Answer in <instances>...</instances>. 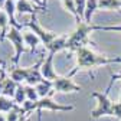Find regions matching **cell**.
I'll return each instance as SVG.
<instances>
[{
  "label": "cell",
  "instance_id": "6da1fadb",
  "mask_svg": "<svg viewBox=\"0 0 121 121\" xmlns=\"http://www.w3.org/2000/svg\"><path fill=\"white\" fill-rule=\"evenodd\" d=\"M97 30H104V32H121V25H111V26H101L94 23H85L79 22L77 23V29L68 36L66 42V49L71 52H77L81 48H86V45H95L89 39V33L97 32Z\"/></svg>",
  "mask_w": 121,
  "mask_h": 121
},
{
  "label": "cell",
  "instance_id": "7a4b0ae2",
  "mask_svg": "<svg viewBox=\"0 0 121 121\" xmlns=\"http://www.w3.org/2000/svg\"><path fill=\"white\" fill-rule=\"evenodd\" d=\"M77 55V65L75 68L68 73V77H73L79 71H91L97 69L99 66H107L111 64H120V56H105V55H98L89 48H81L75 52Z\"/></svg>",
  "mask_w": 121,
  "mask_h": 121
},
{
  "label": "cell",
  "instance_id": "3957f363",
  "mask_svg": "<svg viewBox=\"0 0 121 121\" xmlns=\"http://www.w3.org/2000/svg\"><path fill=\"white\" fill-rule=\"evenodd\" d=\"M114 81L110 79V84L107 85L104 92H98V91H92L91 92V97L97 99V107L91 111L89 114V118L91 120H99L102 117H114L112 115V107H114V102L110 99V89L112 86Z\"/></svg>",
  "mask_w": 121,
  "mask_h": 121
},
{
  "label": "cell",
  "instance_id": "277c9868",
  "mask_svg": "<svg viewBox=\"0 0 121 121\" xmlns=\"http://www.w3.org/2000/svg\"><path fill=\"white\" fill-rule=\"evenodd\" d=\"M6 39L14 46L13 64H14V66H17L22 53L30 52V49L26 48V43H25V39H23V33H22V30L17 29V27H12V26H10V27H9V32H7V35H6Z\"/></svg>",
  "mask_w": 121,
  "mask_h": 121
},
{
  "label": "cell",
  "instance_id": "5b68a950",
  "mask_svg": "<svg viewBox=\"0 0 121 121\" xmlns=\"http://www.w3.org/2000/svg\"><path fill=\"white\" fill-rule=\"evenodd\" d=\"M23 26L29 27L33 33H36V35L39 36V39H40V40H42V43L45 45V48H46L48 45H51V43L58 38V35H56L55 32H49V30H45V29L38 23L36 16H32V19L27 20L26 23H23Z\"/></svg>",
  "mask_w": 121,
  "mask_h": 121
},
{
  "label": "cell",
  "instance_id": "8992f818",
  "mask_svg": "<svg viewBox=\"0 0 121 121\" xmlns=\"http://www.w3.org/2000/svg\"><path fill=\"white\" fill-rule=\"evenodd\" d=\"M53 91L60 94H68V92H79L82 91V86L75 84L71 77L65 75V77H58L53 81Z\"/></svg>",
  "mask_w": 121,
  "mask_h": 121
},
{
  "label": "cell",
  "instance_id": "52a82bcc",
  "mask_svg": "<svg viewBox=\"0 0 121 121\" xmlns=\"http://www.w3.org/2000/svg\"><path fill=\"white\" fill-rule=\"evenodd\" d=\"M36 108H38V111L48 110V111H55V112H69V111L75 110L73 105H64V104L55 102L51 97L40 98L39 101H36Z\"/></svg>",
  "mask_w": 121,
  "mask_h": 121
},
{
  "label": "cell",
  "instance_id": "ba28073f",
  "mask_svg": "<svg viewBox=\"0 0 121 121\" xmlns=\"http://www.w3.org/2000/svg\"><path fill=\"white\" fill-rule=\"evenodd\" d=\"M43 60H45V56L40 55V58H39L38 62L35 65H32V66H29V75H27V79H26V85L36 86L38 84H40L45 79L42 77V72H40V68H42Z\"/></svg>",
  "mask_w": 121,
  "mask_h": 121
},
{
  "label": "cell",
  "instance_id": "9c48e42d",
  "mask_svg": "<svg viewBox=\"0 0 121 121\" xmlns=\"http://www.w3.org/2000/svg\"><path fill=\"white\" fill-rule=\"evenodd\" d=\"M56 53H52V52H48L46 58H45L43 60V64H42V68H40V72H42V77L45 79H48V81H55L59 75L55 72L53 69V56Z\"/></svg>",
  "mask_w": 121,
  "mask_h": 121
},
{
  "label": "cell",
  "instance_id": "30bf717a",
  "mask_svg": "<svg viewBox=\"0 0 121 121\" xmlns=\"http://www.w3.org/2000/svg\"><path fill=\"white\" fill-rule=\"evenodd\" d=\"M16 12H19L20 14L29 13L30 16H36L38 12H46V7L36 6L29 0H19V2H16Z\"/></svg>",
  "mask_w": 121,
  "mask_h": 121
},
{
  "label": "cell",
  "instance_id": "8fae6325",
  "mask_svg": "<svg viewBox=\"0 0 121 121\" xmlns=\"http://www.w3.org/2000/svg\"><path fill=\"white\" fill-rule=\"evenodd\" d=\"M36 91H38V95H39V99L40 98H46V97H52L53 95V81H48V79H43L40 84H38L36 86Z\"/></svg>",
  "mask_w": 121,
  "mask_h": 121
},
{
  "label": "cell",
  "instance_id": "7c38bea8",
  "mask_svg": "<svg viewBox=\"0 0 121 121\" xmlns=\"http://www.w3.org/2000/svg\"><path fill=\"white\" fill-rule=\"evenodd\" d=\"M27 75H29V66H14L10 71L9 77L17 84H23L27 79Z\"/></svg>",
  "mask_w": 121,
  "mask_h": 121
},
{
  "label": "cell",
  "instance_id": "4fadbf2b",
  "mask_svg": "<svg viewBox=\"0 0 121 121\" xmlns=\"http://www.w3.org/2000/svg\"><path fill=\"white\" fill-rule=\"evenodd\" d=\"M66 42H68V36L62 35V36H58L51 45L46 46V51L48 52H52V53H56V52H60L66 49Z\"/></svg>",
  "mask_w": 121,
  "mask_h": 121
},
{
  "label": "cell",
  "instance_id": "5bb4252c",
  "mask_svg": "<svg viewBox=\"0 0 121 121\" xmlns=\"http://www.w3.org/2000/svg\"><path fill=\"white\" fill-rule=\"evenodd\" d=\"M98 2L99 0H86V7H85V16H84V22L85 23H92V16L94 13L99 9L98 7Z\"/></svg>",
  "mask_w": 121,
  "mask_h": 121
},
{
  "label": "cell",
  "instance_id": "9a60e30c",
  "mask_svg": "<svg viewBox=\"0 0 121 121\" xmlns=\"http://www.w3.org/2000/svg\"><path fill=\"white\" fill-rule=\"evenodd\" d=\"M98 7L108 12H121V0H99Z\"/></svg>",
  "mask_w": 121,
  "mask_h": 121
},
{
  "label": "cell",
  "instance_id": "2e32d148",
  "mask_svg": "<svg viewBox=\"0 0 121 121\" xmlns=\"http://www.w3.org/2000/svg\"><path fill=\"white\" fill-rule=\"evenodd\" d=\"M17 85H19L17 82H14L10 77H7L6 81H4V85H3V94H2V95L9 97V98L13 99L14 92H16V89H17Z\"/></svg>",
  "mask_w": 121,
  "mask_h": 121
},
{
  "label": "cell",
  "instance_id": "e0dca14e",
  "mask_svg": "<svg viewBox=\"0 0 121 121\" xmlns=\"http://www.w3.org/2000/svg\"><path fill=\"white\" fill-rule=\"evenodd\" d=\"M23 39H25V43L29 46L30 52H35L36 46L39 43H42V40L39 39V36L33 32H27V33H23Z\"/></svg>",
  "mask_w": 121,
  "mask_h": 121
},
{
  "label": "cell",
  "instance_id": "ac0fdd59",
  "mask_svg": "<svg viewBox=\"0 0 121 121\" xmlns=\"http://www.w3.org/2000/svg\"><path fill=\"white\" fill-rule=\"evenodd\" d=\"M9 17H7V14L3 9H0V30H2V33H0V40L3 42V39L6 38L7 32H9Z\"/></svg>",
  "mask_w": 121,
  "mask_h": 121
},
{
  "label": "cell",
  "instance_id": "d6986e66",
  "mask_svg": "<svg viewBox=\"0 0 121 121\" xmlns=\"http://www.w3.org/2000/svg\"><path fill=\"white\" fill-rule=\"evenodd\" d=\"M14 105H16V102H14L12 98L4 97V95H0V112L7 114L10 110H13Z\"/></svg>",
  "mask_w": 121,
  "mask_h": 121
},
{
  "label": "cell",
  "instance_id": "ffe728a7",
  "mask_svg": "<svg viewBox=\"0 0 121 121\" xmlns=\"http://www.w3.org/2000/svg\"><path fill=\"white\" fill-rule=\"evenodd\" d=\"M26 91H25V85L23 84H19L17 85V89L14 92V97H13V101L16 102L17 105H23V102L26 101Z\"/></svg>",
  "mask_w": 121,
  "mask_h": 121
},
{
  "label": "cell",
  "instance_id": "44dd1931",
  "mask_svg": "<svg viewBox=\"0 0 121 121\" xmlns=\"http://www.w3.org/2000/svg\"><path fill=\"white\" fill-rule=\"evenodd\" d=\"M60 2H62L64 7L66 9V12H69V13L72 14V16L75 17L77 23L82 22V20L79 19V16H78V13H77V7H75V0H60Z\"/></svg>",
  "mask_w": 121,
  "mask_h": 121
},
{
  "label": "cell",
  "instance_id": "7402d4cb",
  "mask_svg": "<svg viewBox=\"0 0 121 121\" xmlns=\"http://www.w3.org/2000/svg\"><path fill=\"white\" fill-rule=\"evenodd\" d=\"M25 91H26V98L29 101H39V95L35 86L32 85H25Z\"/></svg>",
  "mask_w": 121,
  "mask_h": 121
},
{
  "label": "cell",
  "instance_id": "603a6c76",
  "mask_svg": "<svg viewBox=\"0 0 121 121\" xmlns=\"http://www.w3.org/2000/svg\"><path fill=\"white\" fill-rule=\"evenodd\" d=\"M75 7H77V13L79 19L84 22V16H85V7H86V0H75Z\"/></svg>",
  "mask_w": 121,
  "mask_h": 121
},
{
  "label": "cell",
  "instance_id": "cb8c5ba5",
  "mask_svg": "<svg viewBox=\"0 0 121 121\" xmlns=\"http://www.w3.org/2000/svg\"><path fill=\"white\" fill-rule=\"evenodd\" d=\"M112 115L118 120H121V102H114V107H112Z\"/></svg>",
  "mask_w": 121,
  "mask_h": 121
},
{
  "label": "cell",
  "instance_id": "d4e9b609",
  "mask_svg": "<svg viewBox=\"0 0 121 121\" xmlns=\"http://www.w3.org/2000/svg\"><path fill=\"white\" fill-rule=\"evenodd\" d=\"M6 78H7L6 72H2V73H0V95L3 94V85H4V81H6Z\"/></svg>",
  "mask_w": 121,
  "mask_h": 121
},
{
  "label": "cell",
  "instance_id": "484cf974",
  "mask_svg": "<svg viewBox=\"0 0 121 121\" xmlns=\"http://www.w3.org/2000/svg\"><path fill=\"white\" fill-rule=\"evenodd\" d=\"M110 79H111V81L121 79V72H118V73H111V75H110Z\"/></svg>",
  "mask_w": 121,
  "mask_h": 121
},
{
  "label": "cell",
  "instance_id": "4316f807",
  "mask_svg": "<svg viewBox=\"0 0 121 121\" xmlns=\"http://www.w3.org/2000/svg\"><path fill=\"white\" fill-rule=\"evenodd\" d=\"M2 72H6V62L4 60H0V73Z\"/></svg>",
  "mask_w": 121,
  "mask_h": 121
},
{
  "label": "cell",
  "instance_id": "83f0119b",
  "mask_svg": "<svg viewBox=\"0 0 121 121\" xmlns=\"http://www.w3.org/2000/svg\"><path fill=\"white\" fill-rule=\"evenodd\" d=\"M29 2H32V3H35L36 6H42V7H46L43 3H42V0H29Z\"/></svg>",
  "mask_w": 121,
  "mask_h": 121
},
{
  "label": "cell",
  "instance_id": "f1b7e54d",
  "mask_svg": "<svg viewBox=\"0 0 121 121\" xmlns=\"http://www.w3.org/2000/svg\"><path fill=\"white\" fill-rule=\"evenodd\" d=\"M0 121H7V118H6V114L0 112Z\"/></svg>",
  "mask_w": 121,
  "mask_h": 121
},
{
  "label": "cell",
  "instance_id": "f546056e",
  "mask_svg": "<svg viewBox=\"0 0 121 121\" xmlns=\"http://www.w3.org/2000/svg\"><path fill=\"white\" fill-rule=\"evenodd\" d=\"M6 2H7V0H0V9H3V7H4Z\"/></svg>",
  "mask_w": 121,
  "mask_h": 121
},
{
  "label": "cell",
  "instance_id": "4dcf8cb0",
  "mask_svg": "<svg viewBox=\"0 0 121 121\" xmlns=\"http://www.w3.org/2000/svg\"><path fill=\"white\" fill-rule=\"evenodd\" d=\"M29 117H30V115H23L19 121H27V120H29Z\"/></svg>",
  "mask_w": 121,
  "mask_h": 121
},
{
  "label": "cell",
  "instance_id": "1f68e13d",
  "mask_svg": "<svg viewBox=\"0 0 121 121\" xmlns=\"http://www.w3.org/2000/svg\"><path fill=\"white\" fill-rule=\"evenodd\" d=\"M38 112V121H42V111H36Z\"/></svg>",
  "mask_w": 121,
  "mask_h": 121
},
{
  "label": "cell",
  "instance_id": "d6a6232c",
  "mask_svg": "<svg viewBox=\"0 0 121 121\" xmlns=\"http://www.w3.org/2000/svg\"><path fill=\"white\" fill-rule=\"evenodd\" d=\"M42 3H43L45 6H46V4H48V0H42Z\"/></svg>",
  "mask_w": 121,
  "mask_h": 121
},
{
  "label": "cell",
  "instance_id": "836d02e7",
  "mask_svg": "<svg viewBox=\"0 0 121 121\" xmlns=\"http://www.w3.org/2000/svg\"><path fill=\"white\" fill-rule=\"evenodd\" d=\"M118 101L121 102V91H120V98H118Z\"/></svg>",
  "mask_w": 121,
  "mask_h": 121
},
{
  "label": "cell",
  "instance_id": "e575fe53",
  "mask_svg": "<svg viewBox=\"0 0 121 121\" xmlns=\"http://www.w3.org/2000/svg\"><path fill=\"white\" fill-rule=\"evenodd\" d=\"M120 64H121V56H120Z\"/></svg>",
  "mask_w": 121,
  "mask_h": 121
},
{
  "label": "cell",
  "instance_id": "d590c367",
  "mask_svg": "<svg viewBox=\"0 0 121 121\" xmlns=\"http://www.w3.org/2000/svg\"><path fill=\"white\" fill-rule=\"evenodd\" d=\"M13 2H19V0H13Z\"/></svg>",
  "mask_w": 121,
  "mask_h": 121
},
{
  "label": "cell",
  "instance_id": "8d00e7d4",
  "mask_svg": "<svg viewBox=\"0 0 121 121\" xmlns=\"http://www.w3.org/2000/svg\"><path fill=\"white\" fill-rule=\"evenodd\" d=\"M0 42H2V40H0Z\"/></svg>",
  "mask_w": 121,
  "mask_h": 121
}]
</instances>
